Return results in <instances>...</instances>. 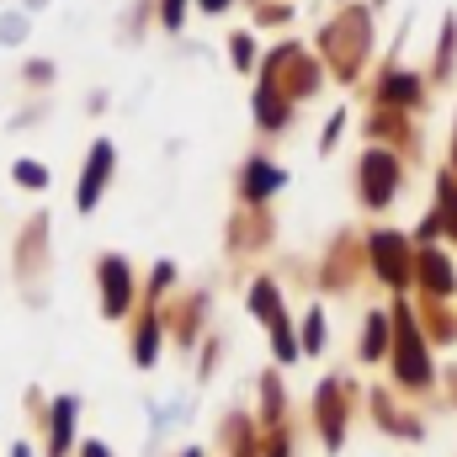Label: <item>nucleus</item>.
<instances>
[{
	"mask_svg": "<svg viewBox=\"0 0 457 457\" xmlns=\"http://www.w3.org/2000/svg\"><path fill=\"white\" fill-rule=\"evenodd\" d=\"M287 170L271 160V154H245L239 165H234V203H245V208H271V197L277 192H287Z\"/></svg>",
	"mask_w": 457,
	"mask_h": 457,
	"instance_id": "obj_11",
	"label": "nucleus"
},
{
	"mask_svg": "<svg viewBox=\"0 0 457 457\" xmlns=\"http://www.w3.org/2000/svg\"><path fill=\"white\" fill-rule=\"evenodd\" d=\"M16 5H21V11H32V16H43V11H48L54 0H16Z\"/></svg>",
	"mask_w": 457,
	"mask_h": 457,
	"instance_id": "obj_43",
	"label": "nucleus"
},
{
	"mask_svg": "<svg viewBox=\"0 0 457 457\" xmlns=\"http://www.w3.org/2000/svg\"><path fill=\"white\" fill-rule=\"evenodd\" d=\"M367 266L378 271L383 287L404 293V287L415 282V245H410L399 228H372V234H367Z\"/></svg>",
	"mask_w": 457,
	"mask_h": 457,
	"instance_id": "obj_9",
	"label": "nucleus"
},
{
	"mask_svg": "<svg viewBox=\"0 0 457 457\" xmlns=\"http://www.w3.org/2000/svg\"><path fill=\"white\" fill-rule=\"evenodd\" d=\"M378 102H388V107H415V102H420V80L404 75V70H388L383 86H378Z\"/></svg>",
	"mask_w": 457,
	"mask_h": 457,
	"instance_id": "obj_31",
	"label": "nucleus"
},
{
	"mask_svg": "<svg viewBox=\"0 0 457 457\" xmlns=\"http://www.w3.org/2000/svg\"><path fill=\"white\" fill-rule=\"evenodd\" d=\"M388 314H394V345H388V356H394L399 388H431V356H426V341H420V325H415L410 303H394Z\"/></svg>",
	"mask_w": 457,
	"mask_h": 457,
	"instance_id": "obj_7",
	"label": "nucleus"
},
{
	"mask_svg": "<svg viewBox=\"0 0 457 457\" xmlns=\"http://www.w3.org/2000/svg\"><path fill=\"white\" fill-rule=\"evenodd\" d=\"M160 314H165V336L170 345L181 351V356H192L203 336H208V320H213V282L203 277V282H192V287H176L165 303H160Z\"/></svg>",
	"mask_w": 457,
	"mask_h": 457,
	"instance_id": "obj_5",
	"label": "nucleus"
},
{
	"mask_svg": "<svg viewBox=\"0 0 457 457\" xmlns=\"http://www.w3.org/2000/svg\"><path fill=\"white\" fill-rule=\"evenodd\" d=\"M144 415H149V436H144V457H154L160 453V442L165 436H176L187 420H192V399L187 394H170L165 404L154 399V394H144Z\"/></svg>",
	"mask_w": 457,
	"mask_h": 457,
	"instance_id": "obj_15",
	"label": "nucleus"
},
{
	"mask_svg": "<svg viewBox=\"0 0 457 457\" xmlns=\"http://www.w3.org/2000/svg\"><path fill=\"white\" fill-rule=\"evenodd\" d=\"M351 266H356V245L341 239V250H330V261H325V287H345L351 282Z\"/></svg>",
	"mask_w": 457,
	"mask_h": 457,
	"instance_id": "obj_34",
	"label": "nucleus"
},
{
	"mask_svg": "<svg viewBox=\"0 0 457 457\" xmlns=\"http://www.w3.org/2000/svg\"><path fill=\"white\" fill-rule=\"evenodd\" d=\"M80 415H86V399L80 394H54L48 399L43 457H75V447H80Z\"/></svg>",
	"mask_w": 457,
	"mask_h": 457,
	"instance_id": "obj_14",
	"label": "nucleus"
},
{
	"mask_svg": "<svg viewBox=\"0 0 457 457\" xmlns=\"http://www.w3.org/2000/svg\"><path fill=\"white\" fill-rule=\"evenodd\" d=\"M11 187H16V192H37V197H43V192L54 187L48 160H37V154H16V160H11Z\"/></svg>",
	"mask_w": 457,
	"mask_h": 457,
	"instance_id": "obj_26",
	"label": "nucleus"
},
{
	"mask_svg": "<svg viewBox=\"0 0 457 457\" xmlns=\"http://www.w3.org/2000/svg\"><path fill=\"white\" fill-rule=\"evenodd\" d=\"M224 59L239 80H250V75L261 70V32H255V27H234L224 37Z\"/></svg>",
	"mask_w": 457,
	"mask_h": 457,
	"instance_id": "obj_20",
	"label": "nucleus"
},
{
	"mask_svg": "<svg viewBox=\"0 0 457 457\" xmlns=\"http://www.w3.org/2000/svg\"><path fill=\"white\" fill-rule=\"evenodd\" d=\"M176 457H213V453H208L203 442H187V447H181V453H176Z\"/></svg>",
	"mask_w": 457,
	"mask_h": 457,
	"instance_id": "obj_44",
	"label": "nucleus"
},
{
	"mask_svg": "<svg viewBox=\"0 0 457 457\" xmlns=\"http://www.w3.org/2000/svg\"><path fill=\"white\" fill-rule=\"evenodd\" d=\"M138 298H144L138 266H133L122 250H102V255H96V314H102L107 325H128L133 309H138Z\"/></svg>",
	"mask_w": 457,
	"mask_h": 457,
	"instance_id": "obj_4",
	"label": "nucleus"
},
{
	"mask_svg": "<svg viewBox=\"0 0 457 457\" xmlns=\"http://www.w3.org/2000/svg\"><path fill=\"white\" fill-rule=\"evenodd\" d=\"M293 16H298L293 0H250V27L255 32H287Z\"/></svg>",
	"mask_w": 457,
	"mask_h": 457,
	"instance_id": "obj_28",
	"label": "nucleus"
},
{
	"mask_svg": "<svg viewBox=\"0 0 457 457\" xmlns=\"http://www.w3.org/2000/svg\"><path fill=\"white\" fill-rule=\"evenodd\" d=\"M54 213L37 208L16 224V239H11V282L21 293L27 309H48L54 303Z\"/></svg>",
	"mask_w": 457,
	"mask_h": 457,
	"instance_id": "obj_1",
	"label": "nucleus"
},
{
	"mask_svg": "<svg viewBox=\"0 0 457 457\" xmlns=\"http://www.w3.org/2000/svg\"><path fill=\"white\" fill-rule=\"evenodd\" d=\"M0 5H16V0H0Z\"/></svg>",
	"mask_w": 457,
	"mask_h": 457,
	"instance_id": "obj_45",
	"label": "nucleus"
},
{
	"mask_svg": "<svg viewBox=\"0 0 457 457\" xmlns=\"http://www.w3.org/2000/svg\"><path fill=\"white\" fill-rule=\"evenodd\" d=\"M261 457H293V431L282 426V431H266V453Z\"/></svg>",
	"mask_w": 457,
	"mask_h": 457,
	"instance_id": "obj_38",
	"label": "nucleus"
},
{
	"mask_svg": "<svg viewBox=\"0 0 457 457\" xmlns=\"http://www.w3.org/2000/svg\"><path fill=\"white\" fill-rule=\"evenodd\" d=\"M5 457H32V442H27V436H16V442L5 447Z\"/></svg>",
	"mask_w": 457,
	"mask_h": 457,
	"instance_id": "obj_42",
	"label": "nucleus"
},
{
	"mask_svg": "<svg viewBox=\"0 0 457 457\" xmlns=\"http://www.w3.org/2000/svg\"><path fill=\"white\" fill-rule=\"evenodd\" d=\"M271 239H277V219H271V208H245V203H234V213L224 219V261L228 266L266 255Z\"/></svg>",
	"mask_w": 457,
	"mask_h": 457,
	"instance_id": "obj_8",
	"label": "nucleus"
},
{
	"mask_svg": "<svg viewBox=\"0 0 457 457\" xmlns=\"http://www.w3.org/2000/svg\"><path fill=\"white\" fill-rule=\"evenodd\" d=\"M165 314H160V303H138L133 309V320H128V361L138 367V372H154L160 361H165Z\"/></svg>",
	"mask_w": 457,
	"mask_h": 457,
	"instance_id": "obj_13",
	"label": "nucleus"
},
{
	"mask_svg": "<svg viewBox=\"0 0 457 457\" xmlns=\"http://www.w3.org/2000/svg\"><path fill=\"white\" fill-rule=\"evenodd\" d=\"M293 117H298V102L287 96V91H277V86H250V122L266 133V138H277V133H287L293 128Z\"/></svg>",
	"mask_w": 457,
	"mask_h": 457,
	"instance_id": "obj_16",
	"label": "nucleus"
},
{
	"mask_svg": "<svg viewBox=\"0 0 457 457\" xmlns=\"http://www.w3.org/2000/svg\"><path fill=\"white\" fill-rule=\"evenodd\" d=\"M345 133V112H336L330 122H325V133H320V154H336V144H341Z\"/></svg>",
	"mask_w": 457,
	"mask_h": 457,
	"instance_id": "obj_37",
	"label": "nucleus"
},
{
	"mask_svg": "<svg viewBox=\"0 0 457 457\" xmlns=\"http://www.w3.org/2000/svg\"><path fill=\"white\" fill-rule=\"evenodd\" d=\"M245 5H250V0H245Z\"/></svg>",
	"mask_w": 457,
	"mask_h": 457,
	"instance_id": "obj_46",
	"label": "nucleus"
},
{
	"mask_svg": "<svg viewBox=\"0 0 457 457\" xmlns=\"http://www.w3.org/2000/svg\"><path fill=\"white\" fill-rule=\"evenodd\" d=\"M32 43V11H21V5H0V48H27Z\"/></svg>",
	"mask_w": 457,
	"mask_h": 457,
	"instance_id": "obj_29",
	"label": "nucleus"
},
{
	"mask_svg": "<svg viewBox=\"0 0 457 457\" xmlns=\"http://www.w3.org/2000/svg\"><path fill=\"white\" fill-rule=\"evenodd\" d=\"M192 16H197V0H154V21H160V32H170V37H181Z\"/></svg>",
	"mask_w": 457,
	"mask_h": 457,
	"instance_id": "obj_32",
	"label": "nucleus"
},
{
	"mask_svg": "<svg viewBox=\"0 0 457 457\" xmlns=\"http://www.w3.org/2000/svg\"><path fill=\"white\" fill-rule=\"evenodd\" d=\"M16 80H21L27 96H48V91L59 86V59H48V54H27V59L16 64Z\"/></svg>",
	"mask_w": 457,
	"mask_h": 457,
	"instance_id": "obj_22",
	"label": "nucleus"
},
{
	"mask_svg": "<svg viewBox=\"0 0 457 457\" xmlns=\"http://www.w3.org/2000/svg\"><path fill=\"white\" fill-rule=\"evenodd\" d=\"M80 107H86V117H102L107 107H112V91H107V86H96V91H86V102H80Z\"/></svg>",
	"mask_w": 457,
	"mask_h": 457,
	"instance_id": "obj_39",
	"label": "nucleus"
},
{
	"mask_svg": "<svg viewBox=\"0 0 457 457\" xmlns=\"http://www.w3.org/2000/svg\"><path fill=\"white\" fill-rule=\"evenodd\" d=\"M266 336H271V367H298L303 361V341H298L293 314H282L277 325H266Z\"/></svg>",
	"mask_w": 457,
	"mask_h": 457,
	"instance_id": "obj_25",
	"label": "nucleus"
},
{
	"mask_svg": "<svg viewBox=\"0 0 457 457\" xmlns=\"http://www.w3.org/2000/svg\"><path fill=\"white\" fill-rule=\"evenodd\" d=\"M75 457H117L102 436H80V447H75Z\"/></svg>",
	"mask_w": 457,
	"mask_h": 457,
	"instance_id": "obj_40",
	"label": "nucleus"
},
{
	"mask_svg": "<svg viewBox=\"0 0 457 457\" xmlns=\"http://www.w3.org/2000/svg\"><path fill=\"white\" fill-rule=\"evenodd\" d=\"M356 197H361V208H372V213L399 197V160H394L383 144H372V149L356 160Z\"/></svg>",
	"mask_w": 457,
	"mask_h": 457,
	"instance_id": "obj_12",
	"label": "nucleus"
},
{
	"mask_svg": "<svg viewBox=\"0 0 457 457\" xmlns=\"http://www.w3.org/2000/svg\"><path fill=\"white\" fill-rule=\"evenodd\" d=\"M255 420H261V431H282L287 426V383H282V367H266L255 378Z\"/></svg>",
	"mask_w": 457,
	"mask_h": 457,
	"instance_id": "obj_18",
	"label": "nucleus"
},
{
	"mask_svg": "<svg viewBox=\"0 0 457 457\" xmlns=\"http://www.w3.org/2000/svg\"><path fill=\"white\" fill-rule=\"evenodd\" d=\"M345 426H351V378L330 372L314 388V431H320L325 453H341L345 447Z\"/></svg>",
	"mask_w": 457,
	"mask_h": 457,
	"instance_id": "obj_10",
	"label": "nucleus"
},
{
	"mask_svg": "<svg viewBox=\"0 0 457 457\" xmlns=\"http://www.w3.org/2000/svg\"><path fill=\"white\" fill-rule=\"evenodd\" d=\"M436 219L447 234H457V176H442L436 181Z\"/></svg>",
	"mask_w": 457,
	"mask_h": 457,
	"instance_id": "obj_35",
	"label": "nucleus"
},
{
	"mask_svg": "<svg viewBox=\"0 0 457 457\" xmlns=\"http://www.w3.org/2000/svg\"><path fill=\"white\" fill-rule=\"evenodd\" d=\"M48 117H54V102H48V96H27V102L11 112V128H5V133H32V128H43Z\"/></svg>",
	"mask_w": 457,
	"mask_h": 457,
	"instance_id": "obj_33",
	"label": "nucleus"
},
{
	"mask_svg": "<svg viewBox=\"0 0 457 457\" xmlns=\"http://www.w3.org/2000/svg\"><path fill=\"white\" fill-rule=\"evenodd\" d=\"M415 282L431 293V298H447L453 293V261L442 255V250H415Z\"/></svg>",
	"mask_w": 457,
	"mask_h": 457,
	"instance_id": "obj_21",
	"label": "nucleus"
},
{
	"mask_svg": "<svg viewBox=\"0 0 457 457\" xmlns=\"http://www.w3.org/2000/svg\"><path fill=\"white\" fill-rule=\"evenodd\" d=\"M239 0H197V16H228Z\"/></svg>",
	"mask_w": 457,
	"mask_h": 457,
	"instance_id": "obj_41",
	"label": "nucleus"
},
{
	"mask_svg": "<svg viewBox=\"0 0 457 457\" xmlns=\"http://www.w3.org/2000/svg\"><path fill=\"white\" fill-rule=\"evenodd\" d=\"M224 356H228V341L219 336V330H208V336H203V345L192 351V383H197V388H208V383L219 378Z\"/></svg>",
	"mask_w": 457,
	"mask_h": 457,
	"instance_id": "obj_24",
	"label": "nucleus"
},
{
	"mask_svg": "<svg viewBox=\"0 0 457 457\" xmlns=\"http://www.w3.org/2000/svg\"><path fill=\"white\" fill-rule=\"evenodd\" d=\"M48 399H54V394H43L37 383H27V394H21V410H27V420H32L37 436H43V420H48Z\"/></svg>",
	"mask_w": 457,
	"mask_h": 457,
	"instance_id": "obj_36",
	"label": "nucleus"
},
{
	"mask_svg": "<svg viewBox=\"0 0 457 457\" xmlns=\"http://www.w3.org/2000/svg\"><path fill=\"white\" fill-rule=\"evenodd\" d=\"M176 287H181V266H176L170 255H160V261L144 271V298H138V303H165Z\"/></svg>",
	"mask_w": 457,
	"mask_h": 457,
	"instance_id": "obj_27",
	"label": "nucleus"
},
{
	"mask_svg": "<svg viewBox=\"0 0 457 457\" xmlns=\"http://www.w3.org/2000/svg\"><path fill=\"white\" fill-rule=\"evenodd\" d=\"M117 144L107 133H96L91 144H86V160H80V176H75V213L80 219H91V213H102V203H107V192H112L117 181Z\"/></svg>",
	"mask_w": 457,
	"mask_h": 457,
	"instance_id": "obj_6",
	"label": "nucleus"
},
{
	"mask_svg": "<svg viewBox=\"0 0 457 457\" xmlns=\"http://www.w3.org/2000/svg\"><path fill=\"white\" fill-rule=\"evenodd\" d=\"M388 345H394V314L372 309V314L361 320V345H356V356H361V361H383Z\"/></svg>",
	"mask_w": 457,
	"mask_h": 457,
	"instance_id": "obj_23",
	"label": "nucleus"
},
{
	"mask_svg": "<svg viewBox=\"0 0 457 457\" xmlns=\"http://www.w3.org/2000/svg\"><path fill=\"white\" fill-rule=\"evenodd\" d=\"M255 80H261V86L287 91L293 102H309V96H320V86H325V59H320L314 48H303V43L282 37V43H271V48L261 54Z\"/></svg>",
	"mask_w": 457,
	"mask_h": 457,
	"instance_id": "obj_2",
	"label": "nucleus"
},
{
	"mask_svg": "<svg viewBox=\"0 0 457 457\" xmlns=\"http://www.w3.org/2000/svg\"><path fill=\"white\" fill-rule=\"evenodd\" d=\"M314 43H320L314 54L325 59V70H336V80H356V70H361V59H367V11H361V5L336 11V16L320 27Z\"/></svg>",
	"mask_w": 457,
	"mask_h": 457,
	"instance_id": "obj_3",
	"label": "nucleus"
},
{
	"mask_svg": "<svg viewBox=\"0 0 457 457\" xmlns=\"http://www.w3.org/2000/svg\"><path fill=\"white\" fill-rule=\"evenodd\" d=\"M154 27H160V21H154V0H122L112 37H117V48H144Z\"/></svg>",
	"mask_w": 457,
	"mask_h": 457,
	"instance_id": "obj_19",
	"label": "nucleus"
},
{
	"mask_svg": "<svg viewBox=\"0 0 457 457\" xmlns=\"http://www.w3.org/2000/svg\"><path fill=\"white\" fill-rule=\"evenodd\" d=\"M298 341H303V356H325V345H330V325H325V309H320V303L303 309V320H298Z\"/></svg>",
	"mask_w": 457,
	"mask_h": 457,
	"instance_id": "obj_30",
	"label": "nucleus"
},
{
	"mask_svg": "<svg viewBox=\"0 0 457 457\" xmlns=\"http://www.w3.org/2000/svg\"><path fill=\"white\" fill-rule=\"evenodd\" d=\"M245 314L266 330V325H277L282 314H287V293H282V282L271 277V271H261V277H250L245 282Z\"/></svg>",
	"mask_w": 457,
	"mask_h": 457,
	"instance_id": "obj_17",
	"label": "nucleus"
}]
</instances>
